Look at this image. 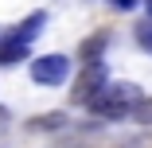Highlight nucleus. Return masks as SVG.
<instances>
[{
  "mask_svg": "<svg viewBox=\"0 0 152 148\" xmlns=\"http://www.w3.org/2000/svg\"><path fill=\"white\" fill-rule=\"evenodd\" d=\"M140 86L133 82H109L105 90L90 101V113L94 117H105V121H121V117H133V109L140 105Z\"/></svg>",
  "mask_w": 152,
  "mask_h": 148,
  "instance_id": "f257e3e1",
  "label": "nucleus"
},
{
  "mask_svg": "<svg viewBox=\"0 0 152 148\" xmlns=\"http://www.w3.org/2000/svg\"><path fill=\"white\" fill-rule=\"evenodd\" d=\"M43 23H47V12H35V16H27L16 31H8V35H16V39H23V43H31V39L43 31Z\"/></svg>",
  "mask_w": 152,
  "mask_h": 148,
  "instance_id": "20e7f679",
  "label": "nucleus"
},
{
  "mask_svg": "<svg viewBox=\"0 0 152 148\" xmlns=\"http://www.w3.org/2000/svg\"><path fill=\"white\" fill-rule=\"evenodd\" d=\"M109 4L121 8V12H133V8H137V0H109Z\"/></svg>",
  "mask_w": 152,
  "mask_h": 148,
  "instance_id": "0eeeda50",
  "label": "nucleus"
},
{
  "mask_svg": "<svg viewBox=\"0 0 152 148\" xmlns=\"http://www.w3.org/2000/svg\"><path fill=\"white\" fill-rule=\"evenodd\" d=\"M133 121H148V125H152V98H148V101H140V105L133 109Z\"/></svg>",
  "mask_w": 152,
  "mask_h": 148,
  "instance_id": "423d86ee",
  "label": "nucleus"
},
{
  "mask_svg": "<svg viewBox=\"0 0 152 148\" xmlns=\"http://www.w3.org/2000/svg\"><path fill=\"white\" fill-rule=\"evenodd\" d=\"M105 90V70H102V63H86V70L78 74V86H74V101H82V105H90L98 94Z\"/></svg>",
  "mask_w": 152,
  "mask_h": 148,
  "instance_id": "7ed1b4c3",
  "label": "nucleus"
},
{
  "mask_svg": "<svg viewBox=\"0 0 152 148\" xmlns=\"http://www.w3.org/2000/svg\"><path fill=\"white\" fill-rule=\"evenodd\" d=\"M70 74V58L66 55H39L31 63V82L35 86H63Z\"/></svg>",
  "mask_w": 152,
  "mask_h": 148,
  "instance_id": "f03ea898",
  "label": "nucleus"
},
{
  "mask_svg": "<svg viewBox=\"0 0 152 148\" xmlns=\"http://www.w3.org/2000/svg\"><path fill=\"white\" fill-rule=\"evenodd\" d=\"M137 43H140V47H144V51H148V55H152V20H148V23H140V27H137Z\"/></svg>",
  "mask_w": 152,
  "mask_h": 148,
  "instance_id": "39448f33",
  "label": "nucleus"
},
{
  "mask_svg": "<svg viewBox=\"0 0 152 148\" xmlns=\"http://www.w3.org/2000/svg\"><path fill=\"white\" fill-rule=\"evenodd\" d=\"M144 8H148V20H152V0H144Z\"/></svg>",
  "mask_w": 152,
  "mask_h": 148,
  "instance_id": "6e6552de",
  "label": "nucleus"
}]
</instances>
